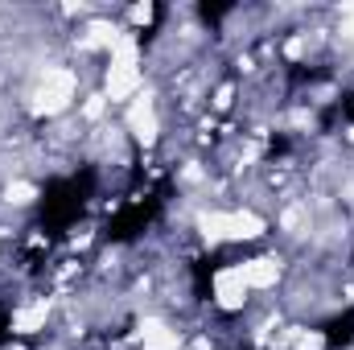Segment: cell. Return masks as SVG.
Returning a JSON list of instances; mask_svg holds the SVG:
<instances>
[{
	"mask_svg": "<svg viewBox=\"0 0 354 350\" xmlns=\"http://www.w3.org/2000/svg\"><path fill=\"white\" fill-rule=\"evenodd\" d=\"M140 87H145V71H140V62H111L107 75H103V95H107V103L136 99Z\"/></svg>",
	"mask_w": 354,
	"mask_h": 350,
	"instance_id": "cell-2",
	"label": "cell"
},
{
	"mask_svg": "<svg viewBox=\"0 0 354 350\" xmlns=\"http://www.w3.org/2000/svg\"><path fill=\"white\" fill-rule=\"evenodd\" d=\"M33 198H37V185H33V181H21V177H17V181L4 185V202H8V206H29Z\"/></svg>",
	"mask_w": 354,
	"mask_h": 350,
	"instance_id": "cell-9",
	"label": "cell"
},
{
	"mask_svg": "<svg viewBox=\"0 0 354 350\" xmlns=\"http://www.w3.org/2000/svg\"><path fill=\"white\" fill-rule=\"evenodd\" d=\"M75 87H79L75 71H66V66H46L41 83L33 91V111H37V116H62V111L71 107V99H75Z\"/></svg>",
	"mask_w": 354,
	"mask_h": 350,
	"instance_id": "cell-1",
	"label": "cell"
},
{
	"mask_svg": "<svg viewBox=\"0 0 354 350\" xmlns=\"http://www.w3.org/2000/svg\"><path fill=\"white\" fill-rule=\"evenodd\" d=\"M46 317H50V301H46V297H37V301H29V305H21V309L12 313V322H8V330H12V334H21V338H29V334H37V330H46Z\"/></svg>",
	"mask_w": 354,
	"mask_h": 350,
	"instance_id": "cell-6",
	"label": "cell"
},
{
	"mask_svg": "<svg viewBox=\"0 0 354 350\" xmlns=\"http://www.w3.org/2000/svg\"><path fill=\"white\" fill-rule=\"evenodd\" d=\"M132 21H136V25H149V21H153V4H136V8H132Z\"/></svg>",
	"mask_w": 354,
	"mask_h": 350,
	"instance_id": "cell-11",
	"label": "cell"
},
{
	"mask_svg": "<svg viewBox=\"0 0 354 350\" xmlns=\"http://www.w3.org/2000/svg\"><path fill=\"white\" fill-rule=\"evenodd\" d=\"M231 239H260L264 235V219L256 210H231Z\"/></svg>",
	"mask_w": 354,
	"mask_h": 350,
	"instance_id": "cell-8",
	"label": "cell"
},
{
	"mask_svg": "<svg viewBox=\"0 0 354 350\" xmlns=\"http://www.w3.org/2000/svg\"><path fill=\"white\" fill-rule=\"evenodd\" d=\"M248 280H243V268L239 264H231V268H218L214 272V305L223 309V313H239L243 305H248Z\"/></svg>",
	"mask_w": 354,
	"mask_h": 350,
	"instance_id": "cell-3",
	"label": "cell"
},
{
	"mask_svg": "<svg viewBox=\"0 0 354 350\" xmlns=\"http://www.w3.org/2000/svg\"><path fill=\"white\" fill-rule=\"evenodd\" d=\"M239 268H243V280H248L252 293L276 288V280H280V260L276 256H256V260H243Z\"/></svg>",
	"mask_w": 354,
	"mask_h": 350,
	"instance_id": "cell-5",
	"label": "cell"
},
{
	"mask_svg": "<svg viewBox=\"0 0 354 350\" xmlns=\"http://www.w3.org/2000/svg\"><path fill=\"white\" fill-rule=\"evenodd\" d=\"M140 347L145 350H181V334L161 317H145L140 322Z\"/></svg>",
	"mask_w": 354,
	"mask_h": 350,
	"instance_id": "cell-7",
	"label": "cell"
},
{
	"mask_svg": "<svg viewBox=\"0 0 354 350\" xmlns=\"http://www.w3.org/2000/svg\"><path fill=\"white\" fill-rule=\"evenodd\" d=\"M103 111H107V95H87V103H83L79 116H83V120H99Z\"/></svg>",
	"mask_w": 354,
	"mask_h": 350,
	"instance_id": "cell-10",
	"label": "cell"
},
{
	"mask_svg": "<svg viewBox=\"0 0 354 350\" xmlns=\"http://www.w3.org/2000/svg\"><path fill=\"white\" fill-rule=\"evenodd\" d=\"M128 132L149 149V145H157V136H161V120H157V103H153V95H136L132 99V107H128Z\"/></svg>",
	"mask_w": 354,
	"mask_h": 350,
	"instance_id": "cell-4",
	"label": "cell"
}]
</instances>
